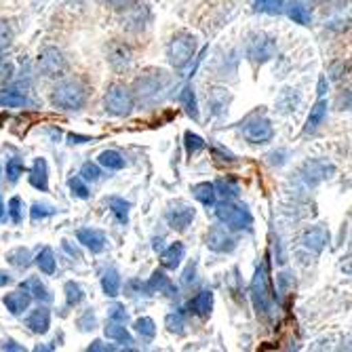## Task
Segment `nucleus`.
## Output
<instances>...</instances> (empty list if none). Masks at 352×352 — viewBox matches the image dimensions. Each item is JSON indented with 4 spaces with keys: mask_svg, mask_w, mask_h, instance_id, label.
<instances>
[{
    "mask_svg": "<svg viewBox=\"0 0 352 352\" xmlns=\"http://www.w3.org/2000/svg\"><path fill=\"white\" fill-rule=\"evenodd\" d=\"M249 294L255 306V312L264 318L274 316V292H272V283H270V274H268V264H262L258 270H255V276L249 285Z\"/></svg>",
    "mask_w": 352,
    "mask_h": 352,
    "instance_id": "1",
    "label": "nucleus"
},
{
    "mask_svg": "<svg viewBox=\"0 0 352 352\" xmlns=\"http://www.w3.org/2000/svg\"><path fill=\"white\" fill-rule=\"evenodd\" d=\"M89 98V89L80 80H63L53 91V104L61 110H80Z\"/></svg>",
    "mask_w": 352,
    "mask_h": 352,
    "instance_id": "2",
    "label": "nucleus"
},
{
    "mask_svg": "<svg viewBox=\"0 0 352 352\" xmlns=\"http://www.w3.org/2000/svg\"><path fill=\"white\" fill-rule=\"evenodd\" d=\"M215 215L221 223H226V226L234 232H241V230H249L253 226V215L251 211L245 207V205H236V203H230V201H223L221 205L215 207Z\"/></svg>",
    "mask_w": 352,
    "mask_h": 352,
    "instance_id": "3",
    "label": "nucleus"
},
{
    "mask_svg": "<svg viewBox=\"0 0 352 352\" xmlns=\"http://www.w3.org/2000/svg\"><path fill=\"white\" fill-rule=\"evenodd\" d=\"M195 53H197V38L192 34H186V32L173 36V41L167 47V57H169L173 68L188 66V63L192 61V57H195Z\"/></svg>",
    "mask_w": 352,
    "mask_h": 352,
    "instance_id": "4",
    "label": "nucleus"
},
{
    "mask_svg": "<svg viewBox=\"0 0 352 352\" xmlns=\"http://www.w3.org/2000/svg\"><path fill=\"white\" fill-rule=\"evenodd\" d=\"M133 93L124 85H112L104 98V106L112 116H129L133 112Z\"/></svg>",
    "mask_w": 352,
    "mask_h": 352,
    "instance_id": "5",
    "label": "nucleus"
},
{
    "mask_svg": "<svg viewBox=\"0 0 352 352\" xmlns=\"http://www.w3.org/2000/svg\"><path fill=\"white\" fill-rule=\"evenodd\" d=\"M38 68L45 76L49 78H57V76H63L68 70V63H66V57L63 53L55 47H45L41 53H38Z\"/></svg>",
    "mask_w": 352,
    "mask_h": 352,
    "instance_id": "6",
    "label": "nucleus"
},
{
    "mask_svg": "<svg viewBox=\"0 0 352 352\" xmlns=\"http://www.w3.org/2000/svg\"><path fill=\"white\" fill-rule=\"evenodd\" d=\"M195 215H197V209L192 205H188V203H184V201H177L165 213L167 223L173 230H186L192 223V219H195Z\"/></svg>",
    "mask_w": 352,
    "mask_h": 352,
    "instance_id": "7",
    "label": "nucleus"
},
{
    "mask_svg": "<svg viewBox=\"0 0 352 352\" xmlns=\"http://www.w3.org/2000/svg\"><path fill=\"white\" fill-rule=\"evenodd\" d=\"M243 133L251 144H268L274 138V129L268 118H253L243 129Z\"/></svg>",
    "mask_w": 352,
    "mask_h": 352,
    "instance_id": "8",
    "label": "nucleus"
},
{
    "mask_svg": "<svg viewBox=\"0 0 352 352\" xmlns=\"http://www.w3.org/2000/svg\"><path fill=\"white\" fill-rule=\"evenodd\" d=\"M336 173V167L327 161H308L304 167H302V179L310 186L323 182V179H329L331 175Z\"/></svg>",
    "mask_w": 352,
    "mask_h": 352,
    "instance_id": "9",
    "label": "nucleus"
},
{
    "mask_svg": "<svg viewBox=\"0 0 352 352\" xmlns=\"http://www.w3.org/2000/svg\"><path fill=\"white\" fill-rule=\"evenodd\" d=\"M144 289L148 292V294H163V296H169V298H175L177 296V287L173 285V280L165 274V272H161V270H156L152 276H150V280L146 283V285H142Z\"/></svg>",
    "mask_w": 352,
    "mask_h": 352,
    "instance_id": "10",
    "label": "nucleus"
},
{
    "mask_svg": "<svg viewBox=\"0 0 352 352\" xmlns=\"http://www.w3.org/2000/svg\"><path fill=\"white\" fill-rule=\"evenodd\" d=\"M207 247L215 253H230L236 247V243L221 226H213L207 234Z\"/></svg>",
    "mask_w": 352,
    "mask_h": 352,
    "instance_id": "11",
    "label": "nucleus"
},
{
    "mask_svg": "<svg viewBox=\"0 0 352 352\" xmlns=\"http://www.w3.org/2000/svg\"><path fill=\"white\" fill-rule=\"evenodd\" d=\"M76 239L82 247H87L91 253H102L108 245V239L102 230H95V228H80L76 232Z\"/></svg>",
    "mask_w": 352,
    "mask_h": 352,
    "instance_id": "12",
    "label": "nucleus"
},
{
    "mask_svg": "<svg viewBox=\"0 0 352 352\" xmlns=\"http://www.w3.org/2000/svg\"><path fill=\"white\" fill-rule=\"evenodd\" d=\"M327 243H329V230L325 226H314V228L306 230L302 236V245L316 255L327 247Z\"/></svg>",
    "mask_w": 352,
    "mask_h": 352,
    "instance_id": "13",
    "label": "nucleus"
},
{
    "mask_svg": "<svg viewBox=\"0 0 352 352\" xmlns=\"http://www.w3.org/2000/svg\"><path fill=\"white\" fill-rule=\"evenodd\" d=\"M108 61L112 63V68L114 70H126L131 66V61H133V53L131 49L122 45V43H112L108 47Z\"/></svg>",
    "mask_w": 352,
    "mask_h": 352,
    "instance_id": "14",
    "label": "nucleus"
},
{
    "mask_svg": "<svg viewBox=\"0 0 352 352\" xmlns=\"http://www.w3.org/2000/svg\"><path fill=\"white\" fill-rule=\"evenodd\" d=\"M28 327H30V331L32 333H38V336H43V333H47L49 331V327H51V312L45 308V306H38L36 310H32V314L28 316Z\"/></svg>",
    "mask_w": 352,
    "mask_h": 352,
    "instance_id": "15",
    "label": "nucleus"
},
{
    "mask_svg": "<svg viewBox=\"0 0 352 352\" xmlns=\"http://www.w3.org/2000/svg\"><path fill=\"white\" fill-rule=\"evenodd\" d=\"M30 184L41 192L49 190V165L45 158H36L30 169Z\"/></svg>",
    "mask_w": 352,
    "mask_h": 352,
    "instance_id": "16",
    "label": "nucleus"
},
{
    "mask_svg": "<svg viewBox=\"0 0 352 352\" xmlns=\"http://www.w3.org/2000/svg\"><path fill=\"white\" fill-rule=\"evenodd\" d=\"M283 11L289 15V19H294L296 23L300 25H310L312 23V13L310 9L302 3V0H289V3H285Z\"/></svg>",
    "mask_w": 352,
    "mask_h": 352,
    "instance_id": "17",
    "label": "nucleus"
},
{
    "mask_svg": "<svg viewBox=\"0 0 352 352\" xmlns=\"http://www.w3.org/2000/svg\"><path fill=\"white\" fill-rule=\"evenodd\" d=\"M327 108H329V104H327V100L325 98H321L318 100L312 108H310V114H308V120H306V126H304V131L306 133H314L318 126L323 124V120H325V116H327Z\"/></svg>",
    "mask_w": 352,
    "mask_h": 352,
    "instance_id": "18",
    "label": "nucleus"
},
{
    "mask_svg": "<svg viewBox=\"0 0 352 352\" xmlns=\"http://www.w3.org/2000/svg\"><path fill=\"white\" fill-rule=\"evenodd\" d=\"M190 312H195L197 316L201 318H207L213 310V294L209 289H203L197 294V298H192L190 304H188Z\"/></svg>",
    "mask_w": 352,
    "mask_h": 352,
    "instance_id": "19",
    "label": "nucleus"
},
{
    "mask_svg": "<svg viewBox=\"0 0 352 352\" xmlns=\"http://www.w3.org/2000/svg\"><path fill=\"white\" fill-rule=\"evenodd\" d=\"M184 253H186L184 243H173V245H169V247L163 251V255H161V266L167 268V270H175V268L182 264V260H184Z\"/></svg>",
    "mask_w": 352,
    "mask_h": 352,
    "instance_id": "20",
    "label": "nucleus"
},
{
    "mask_svg": "<svg viewBox=\"0 0 352 352\" xmlns=\"http://www.w3.org/2000/svg\"><path fill=\"white\" fill-rule=\"evenodd\" d=\"M3 302H5V306H7V310H9L11 314H21L23 310H28V306H30L32 298H30V294H28V292L17 289V292L7 294Z\"/></svg>",
    "mask_w": 352,
    "mask_h": 352,
    "instance_id": "21",
    "label": "nucleus"
},
{
    "mask_svg": "<svg viewBox=\"0 0 352 352\" xmlns=\"http://www.w3.org/2000/svg\"><path fill=\"white\" fill-rule=\"evenodd\" d=\"M165 76V72H156V74H150V76H144L138 80V95L140 98H148V95H154L163 89V82L161 78Z\"/></svg>",
    "mask_w": 352,
    "mask_h": 352,
    "instance_id": "22",
    "label": "nucleus"
},
{
    "mask_svg": "<svg viewBox=\"0 0 352 352\" xmlns=\"http://www.w3.org/2000/svg\"><path fill=\"white\" fill-rule=\"evenodd\" d=\"M21 289L28 292L30 298H36L38 302H51L49 289L45 287V283H43L41 278H36V276H32V278L23 280V283H21Z\"/></svg>",
    "mask_w": 352,
    "mask_h": 352,
    "instance_id": "23",
    "label": "nucleus"
},
{
    "mask_svg": "<svg viewBox=\"0 0 352 352\" xmlns=\"http://www.w3.org/2000/svg\"><path fill=\"white\" fill-rule=\"evenodd\" d=\"M28 106V98L17 89L0 91V108H23Z\"/></svg>",
    "mask_w": 352,
    "mask_h": 352,
    "instance_id": "24",
    "label": "nucleus"
},
{
    "mask_svg": "<svg viewBox=\"0 0 352 352\" xmlns=\"http://www.w3.org/2000/svg\"><path fill=\"white\" fill-rule=\"evenodd\" d=\"M104 333H106L108 340H114L118 344H124V346H131L133 344V338H131L129 329H126L122 323H116V321L108 323V327L104 329Z\"/></svg>",
    "mask_w": 352,
    "mask_h": 352,
    "instance_id": "25",
    "label": "nucleus"
},
{
    "mask_svg": "<svg viewBox=\"0 0 352 352\" xmlns=\"http://www.w3.org/2000/svg\"><path fill=\"white\" fill-rule=\"evenodd\" d=\"M192 197H195L199 203H203L205 207H211L215 203V188L211 182H201L197 186H192Z\"/></svg>",
    "mask_w": 352,
    "mask_h": 352,
    "instance_id": "26",
    "label": "nucleus"
},
{
    "mask_svg": "<svg viewBox=\"0 0 352 352\" xmlns=\"http://www.w3.org/2000/svg\"><path fill=\"white\" fill-rule=\"evenodd\" d=\"M213 188H215V195L223 197L226 201L236 199V197L241 195L239 184H236L234 179H230V177H221V179H217V182L213 184Z\"/></svg>",
    "mask_w": 352,
    "mask_h": 352,
    "instance_id": "27",
    "label": "nucleus"
},
{
    "mask_svg": "<svg viewBox=\"0 0 352 352\" xmlns=\"http://www.w3.org/2000/svg\"><path fill=\"white\" fill-rule=\"evenodd\" d=\"M108 207H110V211H112V215L116 217V221L118 223H124L129 221V209H131V205L126 203L124 199H120V197H110L108 199Z\"/></svg>",
    "mask_w": 352,
    "mask_h": 352,
    "instance_id": "28",
    "label": "nucleus"
},
{
    "mask_svg": "<svg viewBox=\"0 0 352 352\" xmlns=\"http://www.w3.org/2000/svg\"><path fill=\"white\" fill-rule=\"evenodd\" d=\"M102 289L108 298H116L120 294V274L114 268L106 270V274L102 276Z\"/></svg>",
    "mask_w": 352,
    "mask_h": 352,
    "instance_id": "29",
    "label": "nucleus"
},
{
    "mask_svg": "<svg viewBox=\"0 0 352 352\" xmlns=\"http://www.w3.org/2000/svg\"><path fill=\"white\" fill-rule=\"evenodd\" d=\"M98 161H100L102 167H106V169H110V171H120V169H124V158H122V154L116 152V150H104V152L100 154Z\"/></svg>",
    "mask_w": 352,
    "mask_h": 352,
    "instance_id": "30",
    "label": "nucleus"
},
{
    "mask_svg": "<svg viewBox=\"0 0 352 352\" xmlns=\"http://www.w3.org/2000/svg\"><path fill=\"white\" fill-rule=\"evenodd\" d=\"M7 262L11 266H15V268L23 270V268H28L32 264V255H30V251L25 247H15V249H11L7 253Z\"/></svg>",
    "mask_w": 352,
    "mask_h": 352,
    "instance_id": "31",
    "label": "nucleus"
},
{
    "mask_svg": "<svg viewBox=\"0 0 352 352\" xmlns=\"http://www.w3.org/2000/svg\"><path fill=\"white\" fill-rule=\"evenodd\" d=\"M179 102H182V106L186 108V112H188L192 118L199 120V104H197L195 89H192V87H186V89L182 91V95H179Z\"/></svg>",
    "mask_w": 352,
    "mask_h": 352,
    "instance_id": "32",
    "label": "nucleus"
},
{
    "mask_svg": "<svg viewBox=\"0 0 352 352\" xmlns=\"http://www.w3.org/2000/svg\"><path fill=\"white\" fill-rule=\"evenodd\" d=\"M36 266L41 268V272L45 274H53L55 272V253L51 247H45L38 255H36Z\"/></svg>",
    "mask_w": 352,
    "mask_h": 352,
    "instance_id": "33",
    "label": "nucleus"
},
{
    "mask_svg": "<svg viewBox=\"0 0 352 352\" xmlns=\"http://www.w3.org/2000/svg\"><path fill=\"white\" fill-rule=\"evenodd\" d=\"M285 0H253V9L258 13H268V15H278L283 13Z\"/></svg>",
    "mask_w": 352,
    "mask_h": 352,
    "instance_id": "34",
    "label": "nucleus"
},
{
    "mask_svg": "<svg viewBox=\"0 0 352 352\" xmlns=\"http://www.w3.org/2000/svg\"><path fill=\"white\" fill-rule=\"evenodd\" d=\"M63 294H66V304L68 306H78L85 298V292L82 287L74 280H68L66 285H63Z\"/></svg>",
    "mask_w": 352,
    "mask_h": 352,
    "instance_id": "35",
    "label": "nucleus"
},
{
    "mask_svg": "<svg viewBox=\"0 0 352 352\" xmlns=\"http://www.w3.org/2000/svg\"><path fill=\"white\" fill-rule=\"evenodd\" d=\"M184 146H186L188 156H195V154H199L201 150H205L207 142H205L201 135H197V133L186 131V135H184Z\"/></svg>",
    "mask_w": 352,
    "mask_h": 352,
    "instance_id": "36",
    "label": "nucleus"
},
{
    "mask_svg": "<svg viewBox=\"0 0 352 352\" xmlns=\"http://www.w3.org/2000/svg\"><path fill=\"white\" fill-rule=\"evenodd\" d=\"M133 327H135V331H138L144 340H152V338L156 336V323L152 321L150 316H142V318H138Z\"/></svg>",
    "mask_w": 352,
    "mask_h": 352,
    "instance_id": "37",
    "label": "nucleus"
},
{
    "mask_svg": "<svg viewBox=\"0 0 352 352\" xmlns=\"http://www.w3.org/2000/svg\"><path fill=\"white\" fill-rule=\"evenodd\" d=\"M165 327L175 333V336H184L186 331V321H184V314L182 312H173V314H167L165 318Z\"/></svg>",
    "mask_w": 352,
    "mask_h": 352,
    "instance_id": "38",
    "label": "nucleus"
},
{
    "mask_svg": "<svg viewBox=\"0 0 352 352\" xmlns=\"http://www.w3.org/2000/svg\"><path fill=\"white\" fill-rule=\"evenodd\" d=\"M68 186H70L72 195H74L76 199L87 201V199L91 197V195H89V188H87V184H85V179H82V177H72V179L68 182Z\"/></svg>",
    "mask_w": 352,
    "mask_h": 352,
    "instance_id": "39",
    "label": "nucleus"
},
{
    "mask_svg": "<svg viewBox=\"0 0 352 352\" xmlns=\"http://www.w3.org/2000/svg\"><path fill=\"white\" fill-rule=\"evenodd\" d=\"M23 171H25V167H23V161L21 158H11V161L7 163V177H9V182H17L21 175H23Z\"/></svg>",
    "mask_w": 352,
    "mask_h": 352,
    "instance_id": "40",
    "label": "nucleus"
},
{
    "mask_svg": "<svg viewBox=\"0 0 352 352\" xmlns=\"http://www.w3.org/2000/svg\"><path fill=\"white\" fill-rule=\"evenodd\" d=\"M13 43V30L7 21H0V53L7 51Z\"/></svg>",
    "mask_w": 352,
    "mask_h": 352,
    "instance_id": "41",
    "label": "nucleus"
},
{
    "mask_svg": "<svg viewBox=\"0 0 352 352\" xmlns=\"http://www.w3.org/2000/svg\"><path fill=\"white\" fill-rule=\"evenodd\" d=\"M98 327V316H95L93 310H85L82 316L78 318V329L80 331H91Z\"/></svg>",
    "mask_w": 352,
    "mask_h": 352,
    "instance_id": "42",
    "label": "nucleus"
},
{
    "mask_svg": "<svg viewBox=\"0 0 352 352\" xmlns=\"http://www.w3.org/2000/svg\"><path fill=\"white\" fill-rule=\"evenodd\" d=\"M53 213H55V209H53V207H49V205H41V203L32 205V209H30V217H32V221L45 219V217H49V215H53Z\"/></svg>",
    "mask_w": 352,
    "mask_h": 352,
    "instance_id": "43",
    "label": "nucleus"
},
{
    "mask_svg": "<svg viewBox=\"0 0 352 352\" xmlns=\"http://www.w3.org/2000/svg\"><path fill=\"white\" fill-rule=\"evenodd\" d=\"M21 209H23L21 199H19V197H13V199L9 201V215H11V221H13V223H21V219H23Z\"/></svg>",
    "mask_w": 352,
    "mask_h": 352,
    "instance_id": "44",
    "label": "nucleus"
},
{
    "mask_svg": "<svg viewBox=\"0 0 352 352\" xmlns=\"http://www.w3.org/2000/svg\"><path fill=\"white\" fill-rule=\"evenodd\" d=\"M100 175H102V171H100V167H98V165L85 163V165L80 167V177H82L85 182H98V179H100Z\"/></svg>",
    "mask_w": 352,
    "mask_h": 352,
    "instance_id": "45",
    "label": "nucleus"
},
{
    "mask_svg": "<svg viewBox=\"0 0 352 352\" xmlns=\"http://www.w3.org/2000/svg\"><path fill=\"white\" fill-rule=\"evenodd\" d=\"M108 316H110V321L124 323V321H126V310H124V306L114 304V306H110V308H108Z\"/></svg>",
    "mask_w": 352,
    "mask_h": 352,
    "instance_id": "46",
    "label": "nucleus"
},
{
    "mask_svg": "<svg viewBox=\"0 0 352 352\" xmlns=\"http://www.w3.org/2000/svg\"><path fill=\"white\" fill-rule=\"evenodd\" d=\"M112 350H116V348L110 346V344H104V342H100V340H95V342L89 346V352H112Z\"/></svg>",
    "mask_w": 352,
    "mask_h": 352,
    "instance_id": "47",
    "label": "nucleus"
},
{
    "mask_svg": "<svg viewBox=\"0 0 352 352\" xmlns=\"http://www.w3.org/2000/svg\"><path fill=\"white\" fill-rule=\"evenodd\" d=\"M108 5L116 11H122V9H129L133 5V0H108Z\"/></svg>",
    "mask_w": 352,
    "mask_h": 352,
    "instance_id": "48",
    "label": "nucleus"
},
{
    "mask_svg": "<svg viewBox=\"0 0 352 352\" xmlns=\"http://www.w3.org/2000/svg\"><path fill=\"white\" fill-rule=\"evenodd\" d=\"M195 270H197V266L192 264V266L184 272V283H186V285H190L192 280H195Z\"/></svg>",
    "mask_w": 352,
    "mask_h": 352,
    "instance_id": "49",
    "label": "nucleus"
},
{
    "mask_svg": "<svg viewBox=\"0 0 352 352\" xmlns=\"http://www.w3.org/2000/svg\"><path fill=\"white\" fill-rule=\"evenodd\" d=\"M0 348H3V350H17V352H21V350H23V346H17L13 340H7L3 346H0Z\"/></svg>",
    "mask_w": 352,
    "mask_h": 352,
    "instance_id": "50",
    "label": "nucleus"
},
{
    "mask_svg": "<svg viewBox=\"0 0 352 352\" xmlns=\"http://www.w3.org/2000/svg\"><path fill=\"white\" fill-rule=\"evenodd\" d=\"M68 140H70V144H85V142H91V138H85V135H74V133H70V135H68Z\"/></svg>",
    "mask_w": 352,
    "mask_h": 352,
    "instance_id": "51",
    "label": "nucleus"
},
{
    "mask_svg": "<svg viewBox=\"0 0 352 352\" xmlns=\"http://www.w3.org/2000/svg\"><path fill=\"white\" fill-rule=\"evenodd\" d=\"M11 283V276L7 274V272H0V287H5V285H9Z\"/></svg>",
    "mask_w": 352,
    "mask_h": 352,
    "instance_id": "52",
    "label": "nucleus"
},
{
    "mask_svg": "<svg viewBox=\"0 0 352 352\" xmlns=\"http://www.w3.org/2000/svg\"><path fill=\"white\" fill-rule=\"evenodd\" d=\"M5 217V203H3V199H0V219Z\"/></svg>",
    "mask_w": 352,
    "mask_h": 352,
    "instance_id": "53",
    "label": "nucleus"
},
{
    "mask_svg": "<svg viewBox=\"0 0 352 352\" xmlns=\"http://www.w3.org/2000/svg\"><path fill=\"white\" fill-rule=\"evenodd\" d=\"M306 3H310V5H321V3H325V0H306Z\"/></svg>",
    "mask_w": 352,
    "mask_h": 352,
    "instance_id": "54",
    "label": "nucleus"
},
{
    "mask_svg": "<svg viewBox=\"0 0 352 352\" xmlns=\"http://www.w3.org/2000/svg\"><path fill=\"white\" fill-rule=\"evenodd\" d=\"M0 175H3V169H0Z\"/></svg>",
    "mask_w": 352,
    "mask_h": 352,
    "instance_id": "55",
    "label": "nucleus"
}]
</instances>
